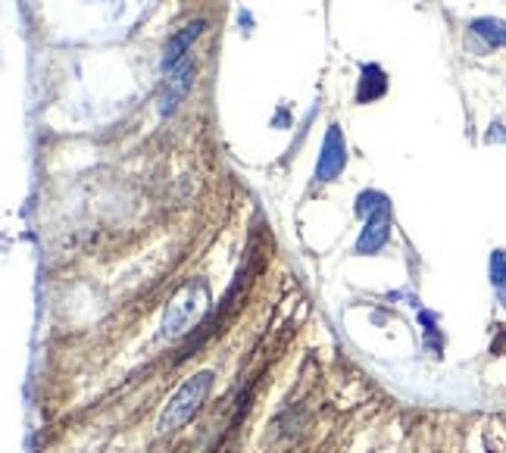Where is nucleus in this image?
I'll use <instances>...</instances> for the list:
<instances>
[{"label": "nucleus", "mask_w": 506, "mask_h": 453, "mask_svg": "<svg viewBox=\"0 0 506 453\" xmlns=\"http://www.w3.org/2000/svg\"><path fill=\"white\" fill-rule=\"evenodd\" d=\"M213 379H216V375H213L210 369H204V372L191 375V379L184 381L175 394H172V401L166 403L163 413H160L157 432L160 434H169V432H175V428H182L184 422H191L194 416H198V410L204 407L206 394H210Z\"/></svg>", "instance_id": "nucleus-1"}, {"label": "nucleus", "mask_w": 506, "mask_h": 453, "mask_svg": "<svg viewBox=\"0 0 506 453\" xmlns=\"http://www.w3.org/2000/svg\"><path fill=\"white\" fill-rule=\"evenodd\" d=\"M206 303H210V297H206V285H188V288H184L182 294H178L175 301L166 307V313H163V335L166 338L184 335V332L191 329L194 322L204 316Z\"/></svg>", "instance_id": "nucleus-2"}, {"label": "nucleus", "mask_w": 506, "mask_h": 453, "mask_svg": "<svg viewBox=\"0 0 506 453\" xmlns=\"http://www.w3.org/2000/svg\"><path fill=\"white\" fill-rule=\"evenodd\" d=\"M347 166V144H344V135L338 125H329L323 141V153H319V163H315V182H331L338 178Z\"/></svg>", "instance_id": "nucleus-3"}, {"label": "nucleus", "mask_w": 506, "mask_h": 453, "mask_svg": "<svg viewBox=\"0 0 506 453\" xmlns=\"http://www.w3.org/2000/svg\"><path fill=\"white\" fill-rule=\"evenodd\" d=\"M391 241V213H378V216H369L366 225L360 231V241H356V254H378L385 244Z\"/></svg>", "instance_id": "nucleus-4"}, {"label": "nucleus", "mask_w": 506, "mask_h": 453, "mask_svg": "<svg viewBox=\"0 0 506 453\" xmlns=\"http://www.w3.org/2000/svg\"><path fill=\"white\" fill-rule=\"evenodd\" d=\"M191 75H194L191 63H178L175 69H169V79H166L163 98H160V113H163V116H169V113L175 110L178 100L188 94V88H191Z\"/></svg>", "instance_id": "nucleus-5"}, {"label": "nucleus", "mask_w": 506, "mask_h": 453, "mask_svg": "<svg viewBox=\"0 0 506 453\" xmlns=\"http://www.w3.org/2000/svg\"><path fill=\"white\" fill-rule=\"evenodd\" d=\"M206 28V22L204 20H198V22H191V26H184L178 35H172L169 38V44H166V53H163V69L169 73V69H175L178 63H182V57H184V51L194 44V41L200 38V32Z\"/></svg>", "instance_id": "nucleus-6"}, {"label": "nucleus", "mask_w": 506, "mask_h": 453, "mask_svg": "<svg viewBox=\"0 0 506 453\" xmlns=\"http://www.w3.org/2000/svg\"><path fill=\"white\" fill-rule=\"evenodd\" d=\"M385 91H388V79H385L382 66H375V63L362 66L360 88H356V100H360V104H372V100L385 98Z\"/></svg>", "instance_id": "nucleus-7"}, {"label": "nucleus", "mask_w": 506, "mask_h": 453, "mask_svg": "<svg viewBox=\"0 0 506 453\" xmlns=\"http://www.w3.org/2000/svg\"><path fill=\"white\" fill-rule=\"evenodd\" d=\"M469 28H472V35H479L487 47H506V22L503 20L481 16V20H475Z\"/></svg>", "instance_id": "nucleus-8"}, {"label": "nucleus", "mask_w": 506, "mask_h": 453, "mask_svg": "<svg viewBox=\"0 0 506 453\" xmlns=\"http://www.w3.org/2000/svg\"><path fill=\"white\" fill-rule=\"evenodd\" d=\"M356 213L362 219L378 216V213H391V200L385 194H378V191H362L360 198H356Z\"/></svg>", "instance_id": "nucleus-9"}, {"label": "nucleus", "mask_w": 506, "mask_h": 453, "mask_svg": "<svg viewBox=\"0 0 506 453\" xmlns=\"http://www.w3.org/2000/svg\"><path fill=\"white\" fill-rule=\"evenodd\" d=\"M503 276H506V254H503V250H494V254H491V282H494V288L503 282Z\"/></svg>", "instance_id": "nucleus-10"}, {"label": "nucleus", "mask_w": 506, "mask_h": 453, "mask_svg": "<svg viewBox=\"0 0 506 453\" xmlns=\"http://www.w3.org/2000/svg\"><path fill=\"white\" fill-rule=\"evenodd\" d=\"M497 297H500V303L506 307V276H503V282L497 285Z\"/></svg>", "instance_id": "nucleus-11"}]
</instances>
